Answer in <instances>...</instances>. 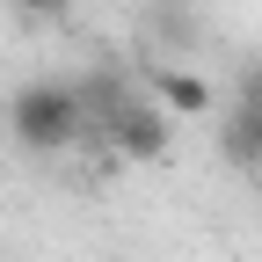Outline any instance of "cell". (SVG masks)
<instances>
[{
  "instance_id": "cell-1",
  "label": "cell",
  "mask_w": 262,
  "mask_h": 262,
  "mask_svg": "<svg viewBox=\"0 0 262 262\" xmlns=\"http://www.w3.org/2000/svg\"><path fill=\"white\" fill-rule=\"evenodd\" d=\"M8 131H15V146H29V153H58V146H73L88 131V95L73 80H29L8 102Z\"/></svg>"
},
{
  "instance_id": "cell-2",
  "label": "cell",
  "mask_w": 262,
  "mask_h": 262,
  "mask_svg": "<svg viewBox=\"0 0 262 262\" xmlns=\"http://www.w3.org/2000/svg\"><path fill=\"white\" fill-rule=\"evenodd\" d=\"M110 139L131 160H160L168 153V110H146V102H110Z\"/></svg>"
},
{
  "instance_id": "cell-3",
  "label": "cell",
  "mask_w": 262,
  "mask_h": 262,
  "mask_svg": "<svg viewBox=\"0 0 262 262\" xmlns=\"http://www.w3.org/2000/svg\"><path fill=\"white\" fill-rule=\"evenodd\" d=\"M226 153L233 160H262V66L241 80V110H233V131H226Z\"/></svg>"
},
{
  "instance_id": "cell-4",
  "label": "cell",
  "mask_w": 262,
  "mask_h": 262,
  "mask_svg": "<svg viewBox=\"0 0 262 262\" xmlns=\"http://www.w3.org/2000/svg\"><path fill=\"white\" fill-rule=\"evenodd\" d=\"M153 95H160L168 117H204V110H211L204 73H182V66H160V73H153Z\"/></svg>"
},
{
  "instance_id": "cell-5",
  "label": "cell",
  "mask_w": 262,
  "mask_h": 262,
  "mask_svg": "<svg viewBox=\"0 0 262 262\" xmlns=\"http://www.w3.org/2000/svg\"><path fill=\"white\" fill-rule=\"evenodd\" d=\"M15 15H29V22H58L66 0H15Z\"/></svg>"
}]
</instances>
